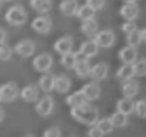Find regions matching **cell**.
Returning a JSON list of instances; mask_svg holds the SVG:
<instances>
[{"instance_id": "1", "label": "cell", "mask_w": 146, "mask_h": 137, "mask_svg": "<svg viewBox=\"0 0 146 137\" xmlns=\"http://www.w3.org/2000/svg\"><path fill=\"white\" fill-rule=\"evenodd\" d=\"M70 115L74 119L86 126H94L98 121V109L86 102L82 105L71 107Z\"/></svg>"}, {"instance_id": "2", "label": "cell", "mask_w": 146, "mask_h": 137, "mask_svg": "<svg viewBox=\"0 0 146 137\" xmlns=\"http://www.w3.org/2000/svg\"><path fill=\"white\" fill-rule=\"evenodd\" d=\"M5 19L12 26H21L27 22L28 14L23 6L16 5L10 7L5 13Z\"/></svg>"}, {"instance_id": "3", "label": "cell", "mask_w": 146, "mask_h": 137, "mask_svg": "<svg viewBox=\"0 0 146 137\" xmlns=\"http://www.w3.org/2000/svg\"><path fill=\"white\" fill-rule=\"evenodd\" d=\"M0 94L2 102L11 103L18 97L19 89L15 82H9L0 86Z\"/></svg>"}, {"instance_id": "4", "label": "cell", "mask_w": 146, "mask_h": 137, "mask_svg": "<svg viewBox=\"0 0 146 137\" xmlns=\"http://www.w3.org/2000/svg\"><path fill=\"white\" fill-rule=\"evenodd\" d=\"M53 65V57L46 53H41L36 56L33 61V66L36 71L40 72H46L50 70Z\"/></svg>"}, {"instance_id": "5", "label": "cell", "mask_w": 146, "mask_h": 137, "mask_svg": "<svg viewBox=\"0 0 146 137\" xmlns=\"http://www.w3.org/2000/svg\"><path fill=\"white\" fill-rule=\"evenodd\" d=\"M53 22L49 16H41L35 18L31 22V27L40 34H47L52 29Z\"/></svg>"}, {"instance_id": "6", "label": "cell", "mask_w": 146, "mask_h": 137, "mask_svg": "<svg viewBox=\"0 0 146 137\" xmlns=\"http://www.w3.org/2000/svg\"><path fill=\"white\" fill-rule=\"evenodd\" d=\"M36 50L34 42L29 40H25L18 42L14 48L15 53L23 58H28L32 56Z\"/></svg>"}, {"instance_id": "7", "label": "cell", "mask_w": 146, "mask_h": 137, "mask_svg": "<svg viewBox=\"0 0 146 137\" xmlns=\"http://www.w3.org/2000/svg\"><path fill=\"white\" fill-rule=\"evenodd\" d=\"M54 107V101L50 96H45L41 98L35 106L36 111L40 116H47L50 115Z\"/></svg>"}, {"instance_id": "8", "label": "cell", "mask_w": 146, "mask_h": 137, "mask_svg": "<svg viewBox=\"0 0 146 137\" xmlns=\"http://www.w3.org/2000/svg\"><path fill=\"white\" fill-rule=\"evenodd\" d=\"M99 47L110 48L114 45L115 35L111 30H103L98 32L94 37Z\"/></svg>"}, {"instance_id": "9", "label": "cell", "mask_w": 146, "mask_h": 137, "mask_svg": "<svg viewBox=\"0 0 146 137\" xmlns=\"http://www.w3.org/2000/svg\"><path fill=\"white\" fill-rule=\"evenodd\" d=\"M98 45L97 44L95 40L92 39V40L83 42L81 45L80 46L78 53H79L80 55H82L83 57L90 59L94 57V56H95L98 54Z\"/></svg>"}, {"instance_id": "10", "label": "cell", "mask_w": 146, "mask_h": 137, "mask_svg": "<svg viewBox=\"0 0 146 137\" xmlns=\"http://www.w3.org/2000/svg\"><path fill=\"white\" fill-rule=\"evenodd\" d=\"M74 46V41L71 37L66 36L59 39L54 44V49L60 55H66L72 52Z\"/></svg>"}, {"instance_id": "11", "label": "cell", "mask_w": 146, "mask_h": 137, "mask_svg": "<svg viewBox=\"0 0 146 137\" xmlns=\"http://www.w3.org/2000/svg\"><path fill=\"white\" fill-rule=\"evenodd\" d=\"M140 9L138 4L126 3L120 9V15L127 21H133L138 16Z\"/></svg>"}, {"instance_id": "12", "label": "cell", "mask_w": 146, "mask_h": 137, "mask_svg": "<svg viewBox=\"0 0 146 137\" xmlns=\"http://www.w3.org/2000/svg\"><path fill=\"white\" fill-rule=\"evenodd\" d=\"M81 91L88 101L98 99L101 95V87L96 82H90L82 87Z\"/></svg>"}, {"instance_id": "13", "label": "cell", "mask_w": 146, "mask_h": 137, "mask_svg": "<svg viewBox=\"0 0 146 137\" xmlns=\"http://www.w3.org/2000/svg\"><path fill=\"white\" fill-rule=\"evenodd\" d=\"M119 58L124 64H134L137 61L138 51L136 47L127 45L119 52Z\"/></svg>"}, {"instance_id": "14", "label": "cell", "mask_w": 146, "mask_h": 137, "mask_svg": "<svg viewBox=\"0 0 146 137\" xmlns=\"http://www.w3.org/2000/svg\"><path fill=\"white\" fill-rule=\"evenodd\" d=\"M74 70L77 76L80 79H86L90 76L91 66L88 59L84 57L79 59L76 64Z\"/></svg>"}, {"instance_id": "15", "label": "cell", "mask_w": 146, "mask_h": 137, "mask_svg": "<svg viewBox=\"0 0 146 137\" xmlns=\"http://www.w3.org/2000/svg\"><path fill=\"white\" fill-rule=\"evenodd\" d=\"M20 96L27 103H35L39 98V90L36 85L30 84L24 87L20 92Z\"/></svg>"}, {"instance_id": "16", "label": "cell", "mask_w": 146, "mask_h": 137, "mask_svg": "<svg viewBox=\"0 0 146 137\" xmlns=\"http://www.w3.org/2000/svg\"><path fill=\"white\" fill-rule=\"evenodd\" d=\"M56 76L53 73L47 72L42 75L39 80V86L46 93L53 91L55 89Z\"/></svg>"}, {"instance_id": "17", "label": "cell", "mask_w": 146, "mask_h": 137, "mask_svg": "<svg viewBox=\"0 0 146 137\" xmlns=\"http://www.w3.org/2000/svg\"><path fill=\"white\" fill-rule=\"evenodd\" d=\"M59 8L64 16L70 17L76 16L79 5L77 0H63L60 4Z\"/></svg>"}, {"instance_id": "18", "label": "cell", "mask_w": 146, "mask_h": 137, "mask_svg": "<svg viewBox=\"0 0 146 137\" xmlns=\"http://www.w3.org/2000/svg\"><path fill=\"white\" fill-rule=\"evenodd\" d=\"M116 76L122 82L132 79L134 76H135L133 64H124L122 66H121L117 71Z\"/></svg>"}, {"instance_id": "19", "label": "cell", "mask_w": 146, "mask_h": 137, "mask_svg": "<svg viewBox=\"0 0 146 137\" xmlns=\"http://www.w3.org/2000/svg\"><path fill=\"white\" fill-rule=\"evenodd\" d=\"M108 66L104 63H99L91 67L90 76L96 81H101L107 77L108 73Z\"/></svg>"}, {"instance_id": "20", "label": "cell", "mask_w": 146, "mask_h": 137, "mask_svg": "<svg viewBox=\"0 0 146 137\" xmlns=\"http://www.w3.org/2000/svg\"><path fill=\"white\" fill-rule=\"evenodd\" d=\"M98 25L94 18L83 21L80 26L81 32L89 38H93L95 36V35L98 33Z\"/></svg>"}, {"instance_id": "21", "label": "cell", "mask_w": 146, "mask_h": 137, "mask_svg": "<svg viewBox=\"0 0 146 137\" xmlns=\"http://www.w3.org/2000/svg\"><path fill=\"white\" fill-rule=\"evenodd\" d=\"M139 91V84L135 79L123 82L122 92L125 98L132 99L138 94Z\"/></svg>"}, {"instance_id": "22", "label": "cell", "mask_w": 146, "mask_h": 137, "mask_svg": "<svg viewBox=\"0 0 146 137\" xmlns=\"http://www.w3.org/2000/svg\"><path fill=\"white\" fill-rule=\"evenodd\" d=\"M79 53L78 52H70L66 55H61L60 58V63L64 68L66 69H74L77 61L79 59Z\"/></svg>"}, {"instance_id": "23", "label": "cell", "mask_w": 146, "mask_h": 137, "mask_svg": "<svg viewBox=\"0 0 146 137\" xmlns=\"http://www.w3.org/2000/svg\"><path fill=\"white\" fill-rule=\"evenodd\" d=\"M29 5L36 13L44 14L52 9L51 0H29Z\"/></svg>"}, {"instance_id": "24", "label": "cell", "mask_w": 146, "mask_h": 137, "mask_svg": "<svg viewBox=\"0 0 146 137\" xmlns=\"http://www.w3.org/2000/svg\"><path fill=\"white\" fill-rule=\"evenodd\" d=\"M70 86H71L70 79L66 75H60L59 76H56L54 90H56L59 93L65 94L69 91Z\"/></svg>"}, {"instance_id": "25", "label": "cell", "mask_w": 146, "mask_h": 137, "mask_svg": "<svg viewBox=\"0 0 146 137\" xmlns=\"http://www.w3.org/2000/svg\"><path fill=\"white\" fill-rule=\"evenodd\" d=\"M135 103L132 100V99L125 98L117 101V110L128 116L135 112Z\"/></svg>"}, {"instance_id": "26", "label": "cell", "mask_w": 146, "mask_h": 137, "mask_svg": "<svg viewBox=\"0 0 146 137\" xmlns=\"http://www.w3.org/2000/svg\"><path fill=\"white\" fill-rule=\"evenodd\" d=\"M86 102H88V99H86L85 96L82 92L81 90H78L77 92H74L71 95L68 96L66 98V103L70 107H75L78 105H82Z\"/></svg>"}, {"instance_id": "27", "label": "cell", "mask_w": 146, "mask_h": 137, "mask_svg": "<svg viewBox=\"0 0 146 137\" xmlns=\"http://www.w3.org/2000/svg\"><path fill=\"white\" fill-rule=\"evenodd\" d=\"M95 13L96 11L94 9L89 6L88 4H84L81 6H79L76 16L83 22L94 18Z\"/></svg>"}, {"instance_id": "28", "label": "cell", "mask_w": 146, "mask_h": 137, "mask_svg": "<svg viewBox=\"0 0 146 137\" xmlns=\"http://www.w3.org/2000/svg\"><path fill=\"white\" fill-rule=\"evenodd\" d=\"M111 119L113 125L115 128H122L127 124V115H125L121 112H118V111L114 113L111 116Z\"/></svg>"}, {"instance_id": "29", "label": "cell", "mask_w": 146, "mask_h": 137, "mask_svg": "<svg viewBox=\"0 0 146 137\" xmlns=\"http://www.w3.org/2000/svg\"><path fill=\"white\" fill-rule=\"evenodd\" d=\"M95 126L99 128L104 134H107V133L112 132L114 127L111 117L110 118H103L100 120L98 119V121L97 122Z\"/></svg>"}, {"instance_id": "30", "label": "cell", "mask_w": 146, "mask_h": 137, "mask_svg": "<svg viewBox=\"0 0 146 137\" xmlns=\"http://www.w3.org/2000/svg\"><path fill=\"white\" fill-rule=\"evenodd\" d=\"M141 42H142V39H141V30L137 29L135 31L127 35V45L130 46L137 47L141 44Z\"/></svg>"}, {"instance_id": "31", "label": "cell", "mask_w": 146, "mask_h": 137, "mask_svg": "<svg viewBox=\"0 0 146 137\" xmlns=\"http://www.w3.org/2000/svg\"><path fill=\"white\" fill-rule=\"evenodd\" d=\"M135 76H146V58H141L133 64Z\"/></svg>"}, {"instance_id": "32", "label": "cell", "mask_w": 146, "mask_h": 137, "mask_svg": "<svg viewBox=\"0 0 146 137\" xmlns=\"http://www.w3.org/2000/svg\"><path fill=\"white\" fill-rule=\"evenodd\" d=\"M13 55V50L9 45L5 44V42L0 44V60L8 61L10 59Z\"/></svg>"}, {"instance_id": "33", "label": "cell", "mask_w": 146, "mask_h": 137, "mask_svg": "<svg viewBox=\"0 0 146 137\" xmlns=\"http://www.w3.org/2000/svg\"><path fill=\"white\" fill-rule=\"evenodd\" d=\"M135 112L140 118H146V99H140L136 102Z\"/></svg>"}, {"instance_id": "34", "label": "cell", "mask_w": 146, "mask_h": 137, "mask_svg": "<svg viewBox=\"0 0 146 137\" xmlns=\"http://www.w3.org/2000/svg\"><path fill=\"white\" fill-rule=\"evenodd\" d=\"M86 4L97 11L101 10L105 4V0H86Z\"/></svg>"}, {"instance_id": "35", "label": "cell", "mask_w": 146, "mask_h": 137, "mask_svg": "<svg viewBox=\"0 0 146 137\" xmlns=\"http://www.w3.org/2000/svg\"><path fill=\"white\" fill-rule=\"evenodd\" d=\"M137 29H138L137 25L135 22H133L132 21H127V22L124 23L121 26V30L125 33H126V35L129 34V33L135 31Z\"/></svg>"}, {"instance_id": "36", "label": "cell", "mask_w": 146, "mask_h": 137, "mask_svg": "<svg viewBox=\"0 0 146 137\" xmlns=\"http://www.w3.org/2000/svg\"><path fill=\"white\" fill-rule=\"evenodd\" d=\"M60 136H61V132L58 127H51L43 132L44 137H59Z\"/></svg>"}, {"instance_id": "37", "label": "cell", "mask_w": 146, "mask_h": 137, "mask_svg": "<svg viewBox=\"0 0 146 137\" xmlns=\"http://www.w3.org/2000/svg\"><path fill=\"white\" fill-rule=\"evenodd\" d=\"M104 135V133L101 132L100 129L98 128L96 126L89 129V131L88 132V136L90 137H101L103 136Z\"/></svg>"}, {"instance_id": "38", "label": "cell", "mask_w": 146, "mask_h": 137, "mask_svg": "<svg viewBox=\"0 0 146 137\" xmlns=\"http://www.w3.org/2000/svg\"><path fill=\"white\" fill-rule=\"evenodd\" d=\"M5 38H6V33H5V32L3 29L0 28V44L4 43Z\"/></svg>"}, {"instance_id": "39", "label": "cell", "mask_w": 146, "mask_h": 137, "mask_svg": "<svg viewBox=\"0 0 146 137\" xmlns=\"http://www.w3.org/2000/svg\"><path fill=\"white\" fill-rule=\"evenodd\" d=\"M141 39H142V42H144L146 44V28L141 29Z\"/></svg>"}, {"instance_id": "40", "label": "cell", "mask_w": 146, "mask_h": 137, "mask_svg": "<svg viewBox=\"0 0 146 137\" xmlns=\"http://www.w3.org/2000/svg\"><path fill=\"white\" fill-rule=\"evenodd\" d=\"M4 117H5V113L3 109L0 107V123L4 119Z\"/></svg>"}, {"instance_id": "41", "label": "cell", "mask_w": 146, "mask_h": 137, "mask_svg": "<svg viewBox=\"0 0 146 137\" xmlns=\"http://www.w3.org/2000/svg\"><path fill=\"white\" fill-rule=\"evenodd\" d=\"M125 3H136V0H123Z\"/></svg>"}, {"instance_id": "42", "label": "cell", "mask_w": 146, "mask_h": 137, "mask_svg": "<svg viewBox=\"0 0 146 137\" xmlns=\"http://www.w3.org/2000/svg\"><path fill=\"white\" fill-rule=\"evenodd\" d=\"M2 2H9V1H10V0H1Z\"/></svg>"}, {"instance_id": "43", "label": "cell", "mask_w": 146, "mask_h": 137, "mask_svg": "<svg viewBox=\"0 0 146 137\" xmlns=\"http://www.w3.org/2000/svg\"><path fill=\"white\" fill-rule=\"evenodd\" d=\"M2 102V97H1V94H0V103Z\"/></svg>"}, {"instance_id": "44", "label": "cell", "mask_w": 146, "mask_h": 137, "mask_svg": "<svg viewBox=\"0 0 146 137\" xmlns=\"http://www.w3.org/2000/svg\"><path fill=\"white\" fill-rule=\"evenodd\" d=\"M1 3H2V1L0 0V7H1Z\"/></svg>"}]
</instances>
